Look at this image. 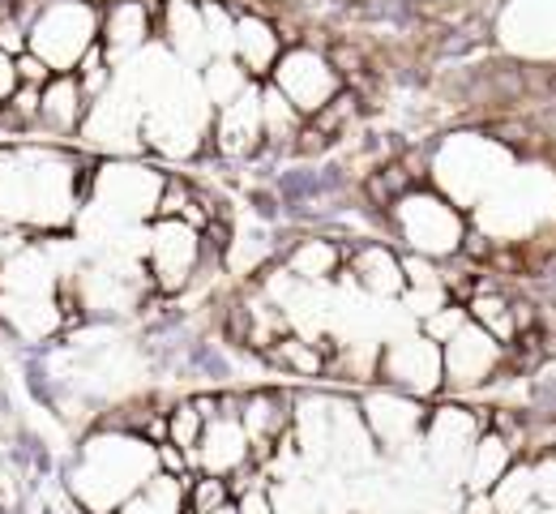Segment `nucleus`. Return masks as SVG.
I'll return each mask as SVG.
<instances>
[{"mask_svg": "<svg viewBox=\"0 0 556 514\" xmlns=\"http://www.w3.org/2000/svg\"><path fill=\"white\" fill-rule=\"evenodd\" d=\"M94 185L86 159L48 147L0 150V223L26 231H56L73 220Z\"/></svg>", "mask_w": 556, "mask_h": 514, "instance_id": "f257e3e1", "label": "nucleus"}, {"mask_svg": "<svg viewBox=\"0 0 556 514\" xmlns=\"http://www.w3.org/2000/svg\"><path fill=\"white\" fill-rule=\"evenodd\" d=\"M103 4L99 0H43L30 22V52L48 61L52 74H70L77 57L99 39Z\"/></svg>", "mask_w": 556, "mask_h": 514, "instance_id": "f03ea898", "label": "nucleus"}, {"mask_svg": "<svg viewBox=\"0 0 556 514\" xmlns=\"http://www.w3.org/2000/svg\"><path fill=\"white\" fill-rule=\"evenodd\" d=\"M278 95L308 121L317 116L339 90H343V74L330 65V57L313 43H291L282 48V57L275 61V70L266 77Z\"/></svg>", "mask_w": 556, "mask_h": 514, "instance_id": "7ed1b4c3", "label": "nucleus"}, {"mask_svg": "<svg viewBox=\"0 0 556 514\" xmlns=\"http://www.w3.org/2000/svg\"><path fill=\"white\" fill-rule=\"evenodd\" d=\"M202 231L189 227L185 220H154L150 245H146V271L150 284L163 296L185 292L202 266Z\"/></svg>", "mask_w": 556, "mask_h": 514, "instance_id": "20e7f679", "label": "nucleus"}, {"mask_svg": "<svg viewBox=\"0 0 556 514\" xmlns=\"http://www.w3.org/2000/svg\"><path fill=\"white\" fill-rule=\"evenodd\" d=\"M240 425L249 434V459L253 463H266L275 454V446L295 425V412H291V394L287 390H253V394H240Z\"/></svg>", "mask_w": 556, "mask_h": 514, "instance_id": "39448f33", "label": "nucleus"}, {"mask_svg": "<svg viewBox=\"0 0 556 514\" xmlns=\"http://www.w3.org/2000/svg\"><path fill=\"white\" fill-rule=\"evenodd\" d=\"M154 39V4L150 0H112L103 4V22H99V43L112 57V65L121 57H134Z\"/></svg>", "mask_w": 556, "mask_h": 514, "instance_id": "423d86ee", "label": "nucleus"}, {"mask_svg": "<svg viewBox=\"0 0 556 514\" xmlns=\"http://www.w3.org/2000/svg\"><path fill=\"white\" fill-rule=\"evenodd\" d=\"M218 121H214V147L223 150L227 159H249V154H262V103H257V86H249L240 99L214 108Z\"/></svg>", "mask_w": 556, "mask_h": 514, "instance_id": "0eeeda50", "label": "nucleus"}, {"mask_svg": "<svg viewBox=\"0 0 556 514\" xmlns=\"http://www.w3.org/2000/svg\"><path fill=\"white\" fill-rule=\"evenodd\" d=\"M282 35L270 17L262 13H236V35H231V61L253 77V82H266L275 61L282 57Z\"/></svg>", "mask_w": 556, "mask_h": 514, "instance_id": "6e6552de", "label": "nucleus"}, {"mask_svg": "<svg viewBox=\"0 0 556 514\" xmlns=\"http://www.w3.org/2000/svg\"><path fill=\"white\" fill-rule=\"evenodd\" d=\"M86 112H90V103H86L77 77L52 74L39 86V125L35 129H43L52 138H73L86 125Z\"/></svg>", "mask_w": 556, "mask_h": 514, "instance_id": "1a4fd4ad", "label": "nucleus"}, {"mask_svg": "<svg viewBox=\"0 0 556 514\" xmlns=\"http://www.w3.org/2000/svg\"><path fill=\"white\" fill-rule=\"evenodd\" d=\"M394 386H407V390H428V386H441L445 368H441V343H432L428 335L424 339H407V343H394L386 352V368H381Z\"/></svg>", "mask_w": 556, "mask_h": 514, "instance_id": "9d476101", "label": "nucleus"}, {"mask_svg": "<svg viewBox=\"0 0 556 514\" xmlns=\"http://www.w3.org/2000/svg\"><path fill=\"white\" fill-rule=\"evenodd\" d=\"M351 275L359 279V288H368L372 296H399L407 292V271L403 258L386 245H364L351 253Z\"/></svg>", "mask_w": 556, "mask_h": 514, "instance_id": "9b49d317", "label": "nucleus"}, {"mask_svg": "<svg viewBox=\"0 0 556 514\" xmlns=\"http://www.w3.org/2000/svg\"><path fill=\"white\" fill-rule=\"evenodd\" d=\"M343 266V249L339 240H326V236H313V240H300L291 253H287V271L291 279H304V284H321V279H334Z\"/></svg>", "mask_w": 556, "mask_h": 514, "instance_id": "f8f14e48", "label": "nucleus"}, {"mask_svg": "<svg viewBox=\"0 0 556 514\" xmlns=\"http://www.w3.org/2000/svg\"><path fill=\"white\" fill-rule=\"evenodd\" d=\"M185 506V480L154 472L141 489H134L112 514H180Z\"/></svg>", "mask_w": 556, "mask_h": 514, "instance_id": "ddd939ff", "label": "nucleus"}, {"mask_svg": "<svg viewBox=\"0 0 556 514\" xmlns=\"http://www.w3.org/2000/svg\"><path fill=\"white\" fill-rule=\"evenodd\" d=\"M77 77V86H81V95H86V103H94V99H103L108 95V86H112V74H116V65H112V57L103 52V43L94 39L81 57H77V65L70 70Z\"/></svg>", "mask_w": 556, "mask_h": 514, "instance_id": "4468645a", "label": "nucleus"}, {"mask_svg": "<svg viewBox=\"0 0 556 514\" xmlns=\"http://www.w3.org/2000/svg\"><path fill=\"white\" fill-rule=\"evenodd\" d=\"M202 429H206V421H202V412L193 408V399H185V403H176V408L167 412V441L180 446L185 454H193ZM189 472H193V467H189Z\"/></svg>", "mask_w": 556, "mask_h": 514, "instance_id": "2eb2a0df", "label": "nucleus"}, {"mask_svg": "<svg viewBox=\"0 0 556 514\" xmlns=\"http://www.w3.org/2000/svg\"><path fill=\"white\" fill-rule=\"evenodd\" d=\"M26 43H30V35H26V26L17 22V13H13V9H0V52H4V57H22Z\"/></svg>", "mask_w": 556, "mask_h": 514, "instance_id": "dca6fc26", "label": "nucleus"}, {"mask_svg": "<svg viewBox=\"0 0 556 514\" xmlns=\"http://www.w3.org/2000/svg\"><path fill=\"white\" fill-rule=\"evenodd\" d=\"M13 70H17V82H22V86H43V82L52 77L48 61H43V57H35L30 48H26L22 57H13Z\"/></svg>", "mask_w": 556, "mask_h": 514, "instance_id": "f3484780", "label": "nucleus"}, {"mask_svg": "<svg viewBox=\"0 0 556 514\" xmlns=\"http://www.w3.org/2000/svg\"><path fill=\"white\" fill-rule=\"evenodd\" d=\"M13 86H17V70H13V57H4L0 52V103L13 95Z\"/></svg>", "mask_w": 556, "mask_h": 514, "instance_id": "a211bd4d", "label": "nucleus"}, {"mask_svg": "<svg viewBox=\"0 0 556 514\" xmlns=\"http://www.w3.org/2000/svg\"><path fill=\"white\" fill-rule=\"evenodd\" d=\"M210 514H236V502H227V506H218V511H210Z\"/></svg>", "mask_w": 556, "mask_h": 514, "instance_id": "6ab92c4d", "label": "nucleus"}]
</instances>
